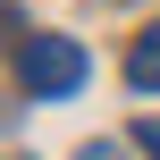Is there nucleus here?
<instances>
[{"label":"nucleus","mask_w":160,"mask_h":160,"mask_svg":"<svg viewBox=\"0 0 160 160\" xmlns=\"http://www.w3.org/2000/svg\"><path fill=\"white\" fill-rule=\"evenodd\" d=\"M84 68H93V59H84L68 34H25V42H17V76H25V93H34V101L76 93V84H84Z\"/></svg>","instance_id":"f257e3e1"},{"label":"nucleus","mask_w":160,"mask_h":160,"mask_svg":"<svg viewBox=\"0 0 160 160\" xmlns=\"http://www.w3.org/2000/svg\"><path fill=\"white\" fill-rule=\"evenodd\" d=\"M127 84H135V93H160V25L135 34V51H127Z\"/></svg>","instance_id":"f03ea898"},{"label":"nucleus","mask_w":160,"mask_h":160,"mask_svg":"<svg viewBox=\"0 0 160 160\" xmlns=\"http://www.w3.org/2000/svg\"><path fill=\"white\" fill-rule=\"evenodd\" d=\"M135 152H143V160H160V118H143V127H135Z\"/></svg>","instance_id":"7ed1b4c3"},{"label":"nucleus","mask_w":160,"mask_h":160,"mask_svg":"<svg viewBox=\"0 0 160 160\" xmlns=\"http://www.w3.org/2000/svg\"><path fill=\"white\" fill-rule=\"evenodd\" d=\"M76 160H127V152H118V143H84Z\"/></svg>","instance_id":"20e7f679"},{"label":"nucleus","mask_w":160,"mask_h":160,"mask_svg":"<svg viewBox=\"0 0 160 160\" xmlns=\"http://www.w3.org/2000/svg\"><path fill=\"white\" fill-rule=\"evenodd\" d=\"M0 17H8V0H0Z\"/></svg>","instance_id":"39448f33"}]
</instances>
